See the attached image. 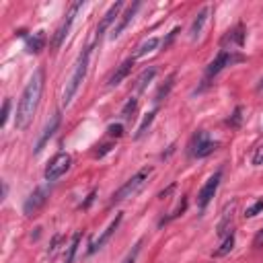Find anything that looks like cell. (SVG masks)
<instances>
[{
    "instance_id": "6da1fadb",
    "label": "cell",
    "mask_w": 263,
    "mask_h": 263,
    "mask_svg": "<svg viewBox=\"0 0 263 263\" xmlns=\"http://www.w3.org/2000/svg\"><path fill=\"white\" fill-rule=\"evenodd\" d=\"M43 84H45V72L41 68H37L33 72V76L29 78V82L23 88V95L18 99V107L14 113V125L16 129H27L37 107L41 101V92H43Z\"/></svg>"
},
{
    "instance_id": "7a4b0ae2",
    "label": "cell",
    "mask_w": 263,
    "mask_h": 263,
    "mask_svg": "<svg viewBox=\"0 0 263 263\" xmlns=\"http://www.w3.org/2000/svg\"><path fill=\"white\" fill-rule=\"evenodd\" d=\"M88 58H90V47H84L82 53L78 55L76 64H74V70L70 74V78L66 80V88H64V95H62V105L68 107L72 103V99L76 97L84 76H86V70H88Z\"/></svg>"
},
{
    "instance_id": "3957f363",
    "label": "cell",
    "mask_w": 263,
    "mask_h": 263,
    "mask_svg": "<svg viewBox=\"0 0 263 263\" xmlns=\"http://www.w3.org/2000/svg\"><path fill=\"white\" fill-rule=\"evenodd\" d=\"M152 173V168L150 166H146V168H142V171H138L134 177H129L113 195H111V203H119V201H125V199H129V197H134L144 185H146V181H148V175Z\"/></svg>"
},
{
    "instance_id": "277c9868",
    "label": "cell",
    "mask_w": 263,
    "mask_h": 263,
    "mask_svg": "<svg viewBox=\"0 0 263 263\" xmlns=\"http://www.w3.org/2000/svg\"><path fill=\"white\" fill-rule=\"evenodd\" d=\"M216 148H218V142H214L208 136V132H203V129H199L197 134H193V138L189 142V154L195 156V158H203V156L212 154Z\"/></svg>"
},
{
    "instance_id": "5b68a950",
    "label": "cell",
    "mask_w": 263,
    "mask_h": 263,
    "mask_svg": "<svg viewBox=\"0 0 263 263\" xmlns=\"http://www.w3.org/2000/svg\"><path fill=\"white\" fill-rule=\"evenodd\" d=\"M72 164V156L68 152H58L45 166V181H55L60 179Z\"/></svg>"
},
{
    "instance_id": "8992f818",
    "label": "cell",
    "mask_w": 263,
    "mask_h": 263,
    "mask_svg": "<svg viewBox=\"0 0 263 263\" xmlns=\"http://www.w3.org/2000/svg\"><path fill=\"white\" fill-rule=\"evenodd\" d=\"M234 62H242V55L232 53V49H230V51H228V49H220L218 55L210 62V66H208V70H205V76L212 78V76H216L218 72H222L226 66H232Z\"/></svg>"
},
{
    "instance_id": "52a82bcc",
    "label": "cell",
    "mask_w": 263,
    "mask_h": 263,
    "mask_svg": "<svg viewBox=\"0 0 263 263\" xmlns=\"http://www.w3.org/2000/svg\"><path fill=\"white\" fill-rule=\"evenodd\" d=\"M80 6H82V2H74V4L68 8L66 18L62 21V25H60V27H58V31H55V37H53V47H60V45L64 43V39L68 37L70 27H72V23H74V18H76V14H78Z\"/></svg>"
},
{
    "instance_id": "ba28073f",
    "label": "cell",
    "mask_w": 263,
    "mask_h": 263,
    "mask_svg": "<svg viewBox=\"0 0 263 263\" xmlns=\"http://www.w3.org/2000/svg\"><path fill=\"white\" fill-rule=\"evenodd\" d=\"M220 179H222V171H216V173L205 181V185L199 189V193H197V205H199L201 210L212 201V197H214V193H216V189H218V185H220Z\"/></svg>"
},
{
    "instance_id": "9c48e42d",
    "label": "cell",
    "mask_w": 263,
    "mask_h": 263,
    "mask_svg": "<svg viewBox=\"0 0 263 263\" xmlns=\"http://www.w3.org/2000/svg\"><path fill=\"white\" fill-rule=\"evenodd\" d=\"M47 195H49L47 187H37V189L27 197V201H25V205H23V212H25L27 216H33V214L47 201Z\"/></svg>"
},
{
    "instance_id": "30bf717a",
    "label": "cell",
    "mask_w": 263,
    "mask_h": 263,
    "mask_svg": "<svg viewBox=\"0 0 263 263\" xmlns=\"http://www.w3.org/2000/svg\"><path fill=\"white\" fill-rule=\"evenodd\" d=\"M119 222H121V214H117V216H115V218L109 222V226H107V228H105V230H103V232H101V234H99V236H97V238L90 242V247H88V255H92V253H97L99 249H103V245H105V242H107V240L113 236V232L117 230Z\"/></svg>"
},
{
    "instance_id": "8fae6325",
    "label": "cell",
    "mask_w": 263,
    "mask_h": 263,
    "mask_svg": "<svg viewBox=\"0 0 263 263\" xmlns=\"http://www.w3.org/2000/svg\"><path fill=\"white\" fill-rule=\"evenodd\" d=\"M60 119H62V117H60V113H55V115L47 121V125L43 127L41 136H39V140H37V144H35V152H41V150H43V146L49 142V138L58 132V127H60Z\"/></svg>"
},
{
    "instance_id": "7c38bea8",
    "label": "cell",
    "mask_w": 263,
    "mask_h": 263,
    "mask_svg": "<svg viewBox=\"0 0 263 263\" xmlns=\"http://www.w3.org/2000/svg\"><path fill=\"white\" fill-rule=\"evenodd\" d=\"M134 62H136V58H127L125 62H121V64L117 66V70L111 74V78H109V86H117V84H121V80L129 76V72H132V68H134Z\"/></svg>"
},
{
    "instance_id": "4fadbf2b",
    "label": "cell",
    "mask_w": 263,
    "mask_h": 263,
    "mask_svg": "<svg viewBox=\"0 0 263 263\" xmlns=\"http://www.w3.org/2000/svg\"><path fill=\"white\" fill-rule=\"evenodd\" d=\"M138 8H140V2H134V4H129V6H127V10L121 14V18H119L117 27H115V29H113V33H111V39H115V37H119V35H121V31H123V29L129 25V21L136 16Z\"/></svg>"
},
{
    "instance_id": "5bb4252c",
    "label": "cell",
    "mask_w": 263,
    "mask_h": 263,
    "mask_svg": "<svg viewBox=\"0 0 263 263\" xmlns=\"http://www.w3.org/2000/svg\"><path fill=\"white\" fill-rule=\"evenodd\" d=\"M123 6H125L123 2H115V4H111V8L105 12V16H103V21H101V25H99V29H97V37H101V35L109 29V25L113 23V18H117V14H119V10H121Z\"/></svg>"
},
{
    "instance_id": "9a60e30c",
    "label": "cell",
    "mask_w": 263,
    "mask_h": 263,
    "mask_svg": "<svg viewBox=\"0 0 263 263\" xmlns=\"http://www.w3.org/2000/svg\"><path fill=\"white\" fill-rule=\"evenodd\" d=\"M208 14H210V8L205 6V8H201V10L197 12V16L193 18V23H191V39H197V37L201 35L203 25L208 23Z\"/></svg>"
},
{
    "instance_id": "2e32d148",
    "label": "cell",
    "mask_w": 263,
    "mask_h": 263,
    "mask_svg": "<svg viewBox=\"0 0 263 263\" xmlns=\"http://www.w3.org/2000/svg\"><path fill=\"white\" fill-rule=\"evenodd\" d=\"M25 45H27V51L29 53H39L43 49V45H45V35L41 31H37L31 37H27V43Z\"/></svg>"
},
{
    "instance_id": "e0dca14e",
    "label": "cell",
    "mask_w": 263,
    "mask_h": 263,
    "mask_svg": "<svg viewBox=\"0 0 263 263\" xmlns=\"http://www.w3.org/2000/svg\"><path fill=\"white\" fill-rule=\"evenodd\" d=\"M158 43H160V39H158V37H150V39H146V41L138 47V51H136V55H134V58H144L146 53H152V51L158 47Z\"/></svg>"
},
{
    "instance_id": "ac0fdd59",
    "label": "cell",
    "mask_w": 263,
    "mask_h": 263,
    "mask_svg": "<svg viewBox=\"0 0 263 263\" xmlns=\"http://www.w3.org/2000/svg\"><path fill=\"white\" fill-rule=\"evenodd\" d=\"M80 238H82V232H76V234L72 236V240H70V245H68V251H66V255H64V263H72V261H74V255H76V251H78Z\"/></svg>"
},
{
    "instance_id": "d6986e66",
    "label": "cell",
    "mask_w": 263,
    "mask_h": 263,
    "mask_svg": "<svg viewBox=\"0 0 263 263\" xmlns=\"http://www.w3.org/2000/svg\"><path fill=\"white\" fill-rule=\"evenodd\" d=\"M156 76V68L154 66H150V68H146L142 74H140V78H138V84H136V88L142 92L146 86H148V82H152V78Z\"/></svg>"
},
{
    "instance_id": "ffe728a7",
    "label": "cell",
    "mask_w": 263,
    "mask_h": 263,
    "mask_svg": "<svg viewBox=\"0 0 263 263\" xmlns=\"http://www.w3.org/2000/svg\"><path fill=\"white\" fill-rule=\"evenodd\" d=\"M232 249H234V234L230 232V234H228V236L222 240V245H220V247L214 251V257H224V255H228Z\"/></svg>"
},
{
    "instance_id": "44dd1931",
    "label": "cell",
    "mask_w": 263,
    "mask_h": 263,
    "mask_svg": "<svg viewBox=\"0 0 263 263\" xmlns=\"http://www.w3.org/2000/svg\"><path fill=\"white\" fill-rule=\"evenodd\" d=\"M242 39H245V29H242V25H238L236 29H232V31H228V35L224 37V43L226 41H230V43H234V45H242Z\"/></svg>"
},
{
    "instance_id": "7402d4cb",
    "label": "cell",
    "mask_w": 263,
    "mask_h": 263,
    "mask_svg": "<svg viewBox=\"0 0 263 263\" xmlns=\"http://www.w3.org/2000/svg\"><path fill=\"white\" fill-rule=\"evenodd\" d=\"M173 80H175V74H171V76H168V80H166V84H162V86L158 88V92H156V99H154V101H162V99H166V97H168V92H171V88H173V84H175Z\"/></svg>"
},
{
    "instance_id": "603a6c76",
    "label": "cell",
    "mask_w": 263,
    "mask_h": 263,
    "mask_svg": "<svg viewBox=\"0 0 263 263\" xmlns=\"http://www.w3.org/2000/svg\"><path fill=\"white\" fill-rule=\"evenodd\" d=\"M154 115H156V111L146 113V117L142 119V123H140V127H138V132H136V138H142V136L146 134V129H148V127H150V123L154 121Z\"/></svg>"
},
{
    "instance_id": "cb8c5ba5",
    "label": "cell",
    "mask_w": 263,
    "mask_h": 263,
    "mask_svg": "<svg viewBox=\"0 0 263 263\" xmlns=\"http://www.w3.org/2000/svg\"><path fill=\"white\" fill-rule=\"evenodd\" d=\"M136 105H138V101L132 97V99L123 105V109H121V117H123V119H129V117H132V113H134V109H136Z\"/></svg>"
},
{
    "instance_id": "d4e9b609",
    "label": "cell",
    "mask_w": 263,
    "mask_h": 263,
    "mask_svg": "<svg viewBox=\"0 0 263 263\" xmlns=\"http://www.w3.org/2000/svg\"><path fill=\"white\" fill-rule=\"evenodd\" d=\"M140 249H142V240H138L134 247H132V251L125 255V259L121 261V263H136V257H138V253H140Z\"/></svg>"
},
{
    "instance_id": "484cf974",
    "label": "cell",
    "mask_w": 263,
    "mask_h": 263,
    "mask_svg": "<svg viewBox=\"0 0 263 263\" xmlns=\"http://www.w3.org/2000/svg\"><path fill=\"white\" fill-rule=\"evenodd\" d=\"M259 212H263V199H257L251 208H247V212H245V216L247 218H253V216H257Z\"/></svg>"
},
{
    "instance_id": "4316f807",
    "label": "cell",
    "mask_w": 263,
    "mask_h": 263,
    "mask_svg": "<svg viewBox=\"0 0 263 263\" xmlns=\"http://www.w3.org/2000/svg\"><path fill=\"white\" fill-rule=\"evenodd\" d=\"M8 111H10V99H4V105H2V119H0V125L4 127L6 121H8Z\"/></svg>"
},
{
    "instance_id": "83f0119b",
    "label": "cell",
    "mask_w": 263,
    "mask_h": 263,
    "mask_svg": "<svg viewBox=\"0 0 263 263\" xmlns=\"http://www.w3.org/2000/svg\"><path fill=\"white\" fill-rule=\"evenodd\" d=\"M240 119H242V107H236L234 113H232V117L228 119V123L230 125H240Z\"/></svg>"
},
{
    "instance_id": "f1b7e54d",
    "label": "cell",
    "mask_w": 263,
    "mask_h": 263,
    "mask_svg": "<svg viewBox=\"0 0 263 263\" xmlns=\"http://www.w3.org/2000/svg\"><path fill=\"white\" fill-rule=\"evenodd\" d=\"M251 162H253L255 166H259V164H263V146H259V148L255 150V154H253V158H251Z\"/></svg>"
},
{
    "instance_id": "f546056e",
    "label": "cell",
    "mask_w": 263,
    "mask_h": 263,
    "mask_svg": "<svg viewBox=\"0 0 263 263\" xmlns=\"http://www.w3.org/2000/svg\"><path fill=\"white\" fill-rule=\"evenodd\" d=\"M109 136H115V138H119L121 134H123V127H121V123H113V125H109Z\"/></svg>"
},
{
    "instance_id": "4dcf8cb0",
    "label": "cell",
    "mask_w": 263,
    "mask_h": 263,
    "mask_svg": "<svg viewBox=\"0 0 263 263\" xmlns=\"http://www.w3.org/2000/svg\"><path fill=\"white\" fill-rule=\"evenodd\" d=\"M177 33H179V27H175V29H173V31H171V33H168V37H166V39H164V41H162V49H166V47H168V45H171V41H173V39H175V37H177Z\"/></svg>"
},
{
    "instance_id": "1f68e13d",
    "label": "cell",
    "mask_w": 263,
    "mask_h": 263,
    "mask_svg": "<svg viewBox=\"0 0 263 263\" xmlns=\"http://www.w3.org/2000/svg\"><path fill=\"white\" fill-rule=\"evenodd\" d=\"M253 245H255V247H261V245H263V228H261V230L257 232V236H255Z\"/></svg>"
}]
</instances>
